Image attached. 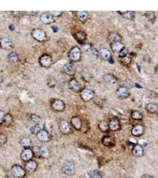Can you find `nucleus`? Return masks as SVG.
I'll use <instances>...</instances> for the list:
<instances>
[{
  "label": "nucleus",
  "mask_w": 158,
  "mask_h": 178,
  "mask_svg": "<svg viewBox=\"0 0 158 178\" xmlns=\"http://www.w3.org/2000/svg\"><path fill=\"white\" fill-rule=\"evenodd\" d=\"M61 13V12H60V11H54V12H51L50 14L51 15H53V16H58L60 15V14Z\"/></svg>",
  "instance_id": "obj_42"
},
{
  "label": "nucleus",
  "mask_w": 158,
  "mask_h": 178,
  "mask_svg": "<svg viewBox=\"0 0 158 178\" xmlns=\"http://www.w3.org/2000/svg\"><path fill=\"white\" fill-rule=\"evenodd\" d=\"M37 154L41 159H47L50 155V152L46 147L41 146L37 148Z\"/></svg>",
  "instance_id": "obj_8"
},
{
  "label": "nucleus",
  "mask_w": 158,
  "mask_h": 178,
  "mask_svg": "<svg viewBox=\"0 0 158 178\" xmlns=\"http://www.w3.org/2000/svg\"><path fill=\"white\" fill-rule=\"evenodd\" d=\"M145 16L147 20L153 23L156 20V15L153 12H146L145 13Z\"/></svg>",
  "instance_id": "obj_26"
},
{
  "label": "nucleus",
  "mask_w": 158,
  "mask_h": 178,
  "mask_svg": "<svg viewBox=\"0 0 158 178\" xmlns=\"http://www.w3.org/2000/svg\"><path fill=\"white\" fill-rule=\"evenodd\" d=\"M157 107L158 106L156 103H150L146 105V110L150 113H155L157 109Z\"/></svg>",
  "instance_id": "obj_24"
},
{
  "label": "nucleus",
  "mask_w": 158,
  "mask_h": 178,
  "mask_svg": "<svg viewBox=\"0 0 158 178\" xmlns=\"http://www.w3.org/2000/svg\"><path fill=\"white\" fill-rule=\"evenodd\" d=\"M132 154L136 157H142L144 154V150L143 147L140 144H136L133 147Z\"/></svg>",
  "instance_id": "obj_13"
},
{
  "label": "nucleus",
  "mask_w": 158,
  "mask_h": 178,
  "mask_svg": "<svg viewBox=\"0 0 158 178\" xmlns=\"http://www.w3.org/2000/svg\"><path fill=\"white\" fill-rule=\"evenodd\" d=\"M131 117L134 120H142L143 119V115L139 111H133L131 114Z\"/></svg>",
  "instance_id": "obj_28"
},
{
  "label": "nucleus",
  "mask_w": 158,
  "mask_h": 178,
  "mask_svg": "<svg viewBox=\"0 0 158 178\" xmlns=\"http://www.w3.org/2000/svg\"><path fill=\"white\" fill-rule=\"evenodd\" d=\"M79 178H87V177H86V176H83L80 177Z\"/></svg>",
  "instance_id": "obj_46"
},
{
  "label": "nucleus",
  "mask_w": 158,
  "mask_h": 178,
  "mask_svg": "<svg viewBox=\"0 0 158 178\" xmlns=\"http://www.w3.org/2000/svg\"><path fill=\"white\" fill-rule=\"evenodd\" d=\"M142 178H153L152 176H151V175H143L142 177Z\"/></svg>",
  "instance_id": "obj_43"
},
{
  "label": "nucleus",
  "mask_w": 158,
  "mask_h": 178,
  "mask_svg": "<svg viewBox=\"0 0 158 178\" xmlns=\"http://www.w3.org/2000/svg\"><path fill=\"white\" fill-rule=\"evenodd\" d=\"M111 48L114 52H120L124 47L120 42H112Z\"/></svg>",
  "instance_id": "obj_18"
},
{
  "label": "nucleus",
  "mask_w": 158,
  "mask_h": 178,
  "mask_svg": "<svg viewBox=\"0 0 158 178\" xmlns=\"http://www.w3.org/2000/svg\"><path fill=\"white\" fill-rule=\"evenodd\" d=\"M116 94L118 98L120 99H124L128 97V96H130V92L127 87L125 86H121L118 88Z\"/></svg>",
  "instance_id": "obj_3"
},
{
  "label": "nucleus",
  "mask_w": 158,
  "mask_h": 178,
  "mask_svg": "<svg viewBox=\"0 0 158 178\" xmlns=\"http://www.w3.org/2000/svg\"><path fill=\"white\" fill-rule=\"evenodd\" d=\"M59 129L64 134H68L71 131V126L67 121H61L59 124Z\"/></svg>",
  "instance_id": "obj_7"
},
{
  "label": "nucleus",
  "mask_w": 158,
  "mask_h": 178,
  "mask_svg": "<svg viewBox=\"0 0 158 178\" xmlns=\"http://www.w3.org/2000/svg\"><path fill=\"white\" fill-rule=\"evenodd\" d=\"M157 116H158V113H157Z\"/></svg>",
  "instance_id": "obj_48"
},
{
  "label": "nucleus",
  "mask_w": 158,
  "mask_h": 178,
  "mask_svg": "<svg viewBox=\"0 0 158 178\" xmlns=\"http://www.w3.org/2000/svg\"><path fill=\"white\" fill-rule=\"evenodd\" d=\"M78 18L82 21H84L87 18V13L86 12H78L77 13Z\"/></svg>",
  "instance_id": "obj_32"
},
{
  "label": "nucleus",
  "mask_w": 158,
  "mask_h": 178,
  "mask_svg": "<svg viewBox=\"0 0 158 178\" xmlns=\"http://www.w3.org/2000/svg\"><path fill=\"white\" fill-rule=\"evenodd\" d=\"M156 74H157V75L158 76V66H157V68H156Z\"/></svg>",
  "instance_id": "obj_45"
},
{
  "label": "nucleus",
  "mask_w": 158,
  "mask_h": 178,
  "mask_svg": "<svg viewBox=\"0 0 158 178\" xmlns=\"http://www.w3.org/2000/svg\"><path fill=\"white\" fill-rule=\"evenodd\" d=\"M94 93L90 89H84L81 93V97L82 99L85 102L90 101L93 97Z\"/></svg>",
  "instance_id": "obj_9"
},
{
  "label": "nucleus",
  "mask_w": 158,
  "mask_h": 178,
  "mask_svg": "<svg viewBox=\"0 0 158 178\" xmlns=\"http://www.w3.org/2000/svg\"><path fill=\"white\" fill-rule=\"evenodd\" d=\"M99 129L103 132H106L108 130H110L108 124L104 121L101 122L99 123Z\"/></svg>",
  "instance_id": "obj_30"
},
{
  "label": "nucleus",
  "mask_w": 158,
  "mask_h": 178,
  "mask_svg": "<svg viewBox=\"0 0 158 178\" xmlns=\"http://www.w3.org/2000/svg\"><path fill=\"white\" fill-rule=\"evenodd\" d=\"M1 46L3 48L8 49L12 47V42L7 38H3L1 41Z\"/></svg>",
  "instance_id": "obj_25"
},
{
  "label": "nucleus",
  "mask_w": 158,
  "mask_h": 178,
  "mask_svg": "<svg viewBox=\"0 0 158 178\" xmlns=\"http://www.w3.org/2000/svg\"><path fill=\"white\" fill-rule=\"evenodd\" d=\"M37 167V163L33 160H31L26 162L25 165V169L27 171L30 172H35Z\"/></svg>",
  "instance_id": "obj_14"
},
{
  "label": "nucleus",
  "mask_w": 158,
  "mask_h": 178,
  "mask_svg": "<svg viewBox=\"0 0 158 178\" xmlns=\"http://www.w3.org/2000/svg\"><path fill=\"white\" fill-rule=\"evenodd\" d=\"M71 122L73 127L75 128L76 130H80L82 128V122L80 120V118L74 116L72 118Z\"/></svg>",
  "instance_id": "obj_17"
},
{
  "label": "nucleus",
  "mask_w": 158,
  "mask_h": 178,
  "mask_svg": "<svg viewBox=\"0 0 158 178\" xmlns=\"http://www.w3.org/2000/svg\"><path fill=\"white\" fill-rule=\"evenodd\" d=\"M13 120V116L10 114H7L4 116L3 123H4L5 125H10V124L12 123Z\"/></svg>",
  "instance_id": "obj_29"
},
{
  "label": "nucleus",
  "mask_w": 158,
  "mask_h": 178,
  "mask_svg": "<svg viewBox=\"0 0 158 178\" xmlns=\"http://www.w3.org/2000/svg\"><path fill=\"white\" fill-rule=\"evenodd\" d=\"M4 178H16L13 175H7V176H5V177H4Z\"/></svg>",
  "instance_id": "obj_44"
},
{
  "label": "nucleus",
  "mask_w": 158,
  "mask_h": 178,
  "mask_svg": "<svg viewBox=\"0 0 158 178\" xmlns=\"http://www.w3.org/2000/svg\"><path fill=\"white\" fill-rule=\"evenodd\" d=\"M144 131V126L142 125L138 124L135 125L131 130V134L134 137L141 136Z\"/></svg>",
  "instance_id": "obj_11"
},
{
  "label": "nucleus",
  "mask_w": 158,
  "mask_h": 178,
  "mask_svg": "<svg viewBox=\"0 0 158 178\" xmlns=\"http://www.w3.org/2000/svg\"><path fill=\"white\" fill-rule=\"evenodd\" d=\"M69 56L72 60L74 61L79 60L81 57V51L80 48L77 46L73 48L71 50Z\"/></svg>",
  "instance_id": "obj_6"
},
{
  "label": "nucleus",
  "mask_w": 158,
  "mask_h": 178,
  "mask_svg": "<svg viewBox=\"0 0 158 178\" xmlns=\"http://www.w3.org/2000/svg\"><path fill=\"white\" fill-rule=\"evenodd\" d=\"M1 77H0V82H1Z\"/></svg>",
  "instance_id": "obj_47"
},
{
  "label": "nucleus",
  "mask_w": 158,
  "mask_h": 178,
  "mask_svg": "<svg viewBox=\"0 0 158 178\" xmlns=\"http://www.w3.org/2000/svg\"><path fill=\"white\" fill-rule=\"evenodd\" d=\"M41 20L44 23H49L52 21L53 17L50 13H44L41 16Z\"/></svg>",
  "instance_id": "obj_19"
},
{
  "label": "nucleus",
  "mask_w": 158,
  "mask_h": 178,
  "mask_svg": "<svg viewBox=\"0 0 158 178\" xmlns=\"http://www.w3.org/2000/svg\"><path fill=\"white\" fill-rule=\"evenodd\" d=\"M64 70L67 74L73 75L75 73V68L72 64L68 63L64 66Z\"/></svg>",
  "instance_id": "obj_23"
},
{
  "label": "nucleus",
  "mask_w": 158,
  "mask_h": 178,
  "mask_svg": "<svg viewBox=\"0 0 158 178\" xmlns=\"http://www.w3.org/2000/svg\"><path fill=\"white\" fill-rule=\"evenodd\" d=\"M12 172L16 178H23L26 175L25 170L18 164H14L12 166Z\"/></svg>",
  "instance_id": "obj_1"
},
{
  "label": "nucleus",
  "mask_w": 158,
  "mask_h": 178,
  "mask_svg": "<svg viewBox=\"0 0 158 178\" xmlns=\"http://www.w3.org/2000/svg\"><path fill=\"white\" fill-rule=\"evenodd\" d=\"M70 86L73 89H74V90H78L80 88V83H79L76 80H72L70 82Z\"/></svg>",
  "instance_id": "obj_31"
},
{
  "label": "nucleus",
  "mask_w": 158,
  "mask_h": 178,
  "mask_svg": "<svg viewBox=\"0 0 158 178\" xmlns=\"http://www.w3.org/2000/svg\"><path fill=\"white\" fill-rule=\"evenodd\" d=\"M99 55L104 59H109L111 58V52L108 49L103 48L99 51Z\"/></svg>",
  "instance_id": "obj_22"
},
{
  "label": "nucleus",
  "mask_w": 158,
  "mask_h": 178,
  "mask_svg": "<svg viewBox=\"0 0 158 178\" xmlns=\"http://www.w3.org/2000/svg\"><path fill=\"white\" fill-rule=\"evenodd\" d=\"M38 128H37V126L36 125V126H34L33 127L31 128V132L32 134H35V133H37L38 132Z\"/></svg>",
  "instance_id": "obj_40"
},
{
  "label": "nucleus",
  "mask_w": 158,
  "mask_h": 178,
  "mask_svg": "<svg viewBox=\"0 0 158 178\" xmlns=\"http://www.w3.org/2000/svg\"><path fill=\"white\" fill-rule=\"evenodd\" d=\"M5 114L3 111H0V124H2L3 122L4 118L5 116Z\"/></svg>",
  "instance_id": "obj_41"
},
{
  "label": "nucleus",
  "mask_w": 158,
  "mask_h": 178,
  "mask_svg": "<svg viewBox=\"0 0 158 178\" xmlns=\"http://www.w3.org/2000/svg\"><path fill=\"white\" fill-rule=\"evenodd\" d=\"M41 63L44 67H49L51 64V58L48 55H44L41 58Z\"/></svg>",
  "instance_id": "obj_21"
},
{
  "label": "nucleus",
  "mask_w": 158,
  "mask_h": 178,
  "mask_svg": "<svg viewBox=\"0 0 158 178\" xmlns=\"http://www.w3.org/2000/svg\"><path fill=\"white\" fill-rule=\"evenodd\" d=\"M36 137L39 141L43 143H46L51 139L50 134L45 130L39 131L36 134Z\"/></svg>",
  "instance_id": "obj_5"
},
{
  "label": "nucleus",
  "mask_w": 158,
  "mask_h": 178,
  "mask_svg": "<svg viewBox=\"0 0 158 178\" xmlns=\"http://www.w3.org/2000/svg\"><path fill=\"white\" fill-rule=\"evenodd\" d=\"M8 58L9 61L12 63H14L18 60V56L15 53H11L8 55Z\"/></svg>",
  "instance_id": "obj_33"
},
{
  "label": "nucleus",
  "mask_w": 158,
  "mask_h": 178,
  "mask_svg": "<svg viewBox=\"0 0 158 178\" xmlns=\"http://www.w3.org/2000/svg\"><path fill=\"white\" fill-rule=\"evenodd\" d=\"M110 39L112 41V42H120V36L116 34V33H112L110 36Z\"/></svg>",
  "instance_id": "obj_35"
},
{
  "label": "nucleus",
  "mask_w": 158,
  "mask_h": 178,
  "mask_svg": "<svg viewBox=\"0 0 158 178\" xmlns=\"http://www.w3.org/2000/svg\"><path fill=\"white\" fill-rule=\"evenodd\" d=\"M33 152L31 148H25L21 153L22 159L25 162H28L32 159Z\"/></svg>",
  "instance_id": "obj_4"
},
{
  "label": "nucleus",
  "mask_w": 158,
  "mask_h": 178,
  "mask_svg": "<svg viewBox=\"0 0 158 178\" xmlns=\"http://www.w3.org/2000/svg\"><path fill=\"white\" fill-rule=\"evenodd\" d=\"M7 141L6 136L4 134H0V147L4 145Z\"/></svg>",
  "instance_id": "obj_36"
},
{
  "label": "nucleus",
  "mask_w": 158,
  "mask_h": 178,
  "mask_svg": "<svg viewBox=\"0 0 158 178\" xmlns=\"http://www.w3.org/2000/svg\"><path fill=\"white\" fill-rule=\"evenodd\" d=\"M108 126H109L110 130L115 131L118 130H119L120 127L119 121L116 119H112L110 121V122L108 124Z\"/></svg>",
  "instance_id": "obj_16"
},
{
  "label": "nucleus",
  "mask_w": 158,
  "mask_h": 178,
  "mask_svg": "<svg viewBox=\"0 0 158 178\" xmlns=\"http://www.w3.org/2000/svg\"><path fill=\"white\" fill-rule=\"evenodd\" d=\"M21 145L24 148H31L32 141L30 138H24L20 141Z\"/></svg>",
  "instance_id": "obj_27"
},
{
  "label": "nucleus",
  "mask_w": 158,
  "mask_h": 178,
  "mask_svg": "<svg viewBox=\"0 0 158 178\" xmlns=\"http://www.w3.org/2000/svg\"><path fill=\"white\" fill-rule=\"evenodd\" d=\"M33 37L37 41H44L45 38V33L43 30L41 29H35L32 32Z\"/></svg>",
  "instance_id": "obj_10"
},
{
  "label": "nucleus",
  "mask_w": 158,
  "mask_h": 178,
  "mask_svg": "<svg viewBox=\"0 0 158 178\" xmlns=\"http://www.w3.org/2000/svg\"><path fill=\"white\" fill-rule=\"evenodd\" d=\"M31 121L36 124H38L39 122H40V118L37 115H32L31 116Z\"/></svg>",
  "instance_id": "obj_37"
},
{
  "label": "nucleus",
  "mask_w": 158,
  "mask_h": 178,
  "mask_svg": "<svg viewBox=\"0 0 158 178\" xmlns=\"http://www.w3.org/2000/svg\"><path fill=\"white\" fill-rule=\"evenodd\" d=\"M105 82L110 85H115L117 83V78L111 74H106L104 75Z\"/></svg>",
  "instance_id": "obj_15"
},
{
  "label": "nucleus",
  "mask_w": 158,
  "mask_h": 178,
  "mask_svg": "<svg viewBox=\"0 0 158 178\" xmlns=\"http://www.w3.org/2000/svg\"><path fill=\"white\" fill-rule=\"evenodd\" d=\"M119 53H120V56L121 58H124V57H125L126 55H127L128 51H127V49L126 48H124Z\"/></svg>",
  "instance_id": "obj_39"
},
{
  "label": "nucleus",
  "mask_w": 158,
  "mask_h": 178,
  "mask_svg": "<svg viewBox=\"0 0 158 178\" xmlns=\"http://www.w3.org/2000/svg\"><path fill=\"white\" fill-rule=\"evenodd\" d=\"M62 171L67 176H73L75 174L76 172L75 166L72 162H66L62 167Z\"/></svg>",
  "instance_id": "obj_2"
},
{
  "label": "nucleus",
  "mask_w": 158,
  "mask_h": 178,
  "mask_svg": "<svg viewBox=\"0 0 158 178\" xmlns=\"http://www.w3.org/2000/svg\"><path fill=\"white\" fill-rule=\"evenodd\" d=\"M123 13H120L123 14L124 17L127 19H132L134 17V12H123Z\"/></svg>",
  "instance_id": "obj_34"
},
{
  "label": "nucleus",
  "mask_w": 158,
  "mask_h": 178,
  "mask_svg": "<svg viewBox=\"0 0 158 178\" xmlns=\"http://www.w3.org/2000/svg\"><path fill=\"white\" fill-rule=\"evenodd\" d=\"M102 144L107 147H113L115 145V140L112 137L106 135L102 139Z\"/></svg>",
  "instance_id": "obj_12"
},
{
  "label": "nucleus",
  "mask_w": 158,
  "mask_h": 178,
  "mask_svg": "<svg viewBox=\"0 0 158 178\" xmlns=\"http://www.w3.org/2000/svg\"><path fill=\"white\" fill-rule=\"evenodd\" d=\"M64 107L65 106L64 103L61 101H57L52 104V107L57 111H62L64 110Z\"/></svg>",
  "instance_id": "obj_20"
},
{
  "label": "nucleus",
  "mask_w": 158,
  "mask_h": 178,
  "mask_svg": "<svg viewBox=\"0 0 158 178\" xmlns=\"http://www.w3.org/2000/svg\"><path fill=\"white\" fill-rule=\"evenodd\" d=\"M77 38L78 40V41H82V42H83L85 39H86V35L82 32H79L78 33L77 35Z\"/></svg>",
  "instance_id": "obj_38"
}]
</instances>
